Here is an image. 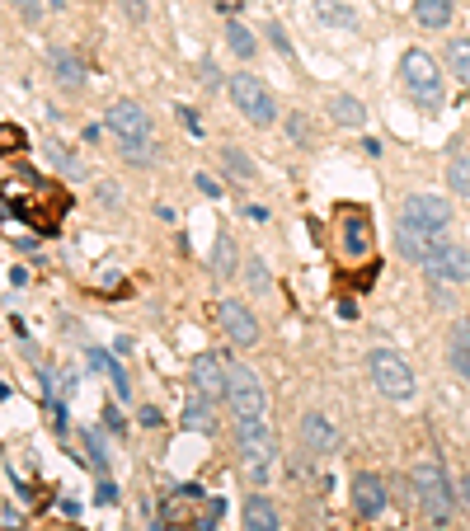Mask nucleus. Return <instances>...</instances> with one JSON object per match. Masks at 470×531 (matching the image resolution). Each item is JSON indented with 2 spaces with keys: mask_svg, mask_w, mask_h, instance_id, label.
<instances>
[{
  "mask_svg": "<svg viewBox=\"0 0 470 531\" xmlns=\"http://www.w3.org/2000/svg\"><path fill=\"white\" fill-rule=\"evenodd\" d=\"M104 127L118 137V146H123V156L132 160V165H146V160H151V151H156V146H151V113L141 109L137 99H118V104H109Z\"/></svg>",
  "mask_w": 470,
  "mask_h": 531,
  "instance_id": "nucleus-1",
  "label": "nucleus"
},
{
  "mask_svg": "<svg viewBox=\"0 0 470 531\" xmlns=\"http://www.w3.org/2000/svg\"><path fill=\"white\" fill-rule=\"evenodd\" d=\"M409 489H414V503H419L433 522H447V517H452L456 494H452V485H447V475H442L438 461H419V466L409 470Z\"/></svg>",
  "mask_w": 470,
  "mask_h": 531,
  "instance_id": "nucleus-2",
  "label": "nucleus"
},
{
  "mask_svg": "<svg viewBox=\"0 0 470 531\" xmlns=\"http://www.w3.org/2000/svg\"><path fill=\"white\" fill-rule=\"evenodd\" d=\"M367 372H372L376 391L386 395V400H395V405L414 400V391H419V381H414V367H409L400 353H391V348H372V353H367Z\"/></svg>",
  "mask_w": 470,
  "mask_h": 531,
  "instance_id": "nucleus-3",
  "label": "nucleus"
},
{
  "mask_svg": "<svg viewBox=\"0 0 470 531\" xmlns=\"http://www.w3.org/2000/svg\"><path fill=\"white\" fill-rule=\"evenodd\" d=\"M400 76H405V90L419 109H438L442 104V71L423 47H409L405 57H400Z\"/></svg>",
  "mask_w": 470,
  "mask_h": 531,
  "instance_id": "nucleus-4",
  "label": "nucleus"
},
{
  "mask_svg": "<svg viewBox=\"0 0 470 531\" xmlns=\"http://www.w3.org/2000/svg\"><path fill=\"white\" fill-rule=\"evenodd\" d=\"M226 405L235 409V419H264L268 414L264 381H259L254 367H245V362H226Z\"/></svg>",
  "mask_w": 470,
  "mask_h": 531,
  "instance_id": "nucleus-5",
  "label": "nucleus"
},
{
  "mask_svg": "<svg viewBox=\"0 0 470 531\" xmlns=\"http://www.w3.org/2000/svg\"><path fill=\"white\" fill-rule=\"evenodd\" d=\"M226 90H231L235 109L245 113V123H254V127H273V123H278V104H273V94L264 90V80H259V76H250V71H235Z\"/></svg>",
  "mask_w": 470,
  "mask_h": 531,
  "instance_id": "nucleus-6",
  "label": "nucleus"
},
{
  "mask_svg": "<svg viewBox=\"0 0 470 531\" xmlns=\"http://www.w3.org/2000/svg\"><path fill=\"white\" fill-rule=\"evenodd\" d=\"M235 442H240V456H245L250 475L264 480L268 466H273V456H278V442L268 433V423L264 419H235Z\"/></svg>",
  "mask_w": 470,
  "mask_h": 531,
  "instance_id": "nucleus-7",
  "label": "nucleus"
},
{
  "mask_svg": "<svg viewBox=\"0 0 470 531\" xmlns=\"http://www.w3.org/2000/svg\"><path fill=\"white\" fill-rule=\"evenodd\" d=\"M400 221H409V226H419V231H428V235H447V226H452V203L438 198V193H409L405 203H400Z\"/></svg>",
  "mask_w": 470,
  "mask_h": 531,
  "instance_id": "nucleus-8",
  "label": "nucleus"
},
{
  "mask_svg": "<svg viewBox=\"0 0 470 531\" xmlns=\"http://www.w3.org/2000/svg\"><path fill=\"white\" fill-rule=\"evenodd\" d=\"M217 315H221L226 339H231L235 348H254V344H259V320H254V311L245 306V301H221Z\"/></svg>",
  "mask_w": 470,
  "mask_h": 531,
  "instance_id": "nucleus-9",
  "label": "nucleus"
},
{
  "mask_svg": "<svg viewBox=\"0 0 470 531\" xmlns=\"http://www.w3.org/2000/svg\"><path fill=\"white\" fill-rule=\"evenodd\" d=\"M447 245V235H428V231H419V226H409V221H400L395 226V250L405 254L409 264H428V259H438V250Z\"/></svg>",
  "mask_w": 470,
  "mask_h": 531,
  "instance_id": "nucleus-10",
  "label": "nucleus"
},
{
  "mask_svg": "<svg viewBox=\"0 0 470 531\" xmlns=\"http://www.w3.org/2000/svg\"><path fill=\"white\" fill-rule=\"evenodd\" d=\"M188 381H193V391L203 400H221L226 395V367H221L217 353H198L188 362Z\"/></svg>",
  "mask_w": 470,
  "mask_h": 531,
  "instance_id": "nucleus-11",
  "label": "nucleus"
},
{
  "mask_svg": "<svg viewBox=\"0 0 470 531\" xmlns=\"http://www.w3.org/2000/svg\"><path fill=\"white\" fill-rule=\"evenodd\" d=\"M353 508H358V517L376 522V517L386 513V480L372 475V470H362L358 480H353Z\"/></svg>",
  "mask_w": 470,
  "mask_h": 531,
  "instance_id": "nucleus-12",
  "label": "nucleus"
},
{
  "mask_svg": "<svg viewBox=\"0 0 470 531\" xmlns=\"http://www.w3.org/2000/svg\"><path fill=\"white\" fill-rule=\"evenodd\" d=\"M301 442H306V452H315V456H334L339 452V428L329 423V414H306V419H301Z\"/></svg>",
  "mask_w": 470,
  "mask_h": 531,
  "instance_id": "nucleus-13",
  "label": "nucleus"
},
{
  "mask_svg": "<svg viewBox=\"0 0 470 531\" xmlns=\"http://www.w3.org/2000/svg\"><path fill=\"white\" fill-rule=\"evenodd\" d=\"M447 362H452V372L470 386V320H456V325H452V339H447Z\"/></svg>",
  "mask_w": 470,
  "mask_h": 531,
  "instance_id": "nucleus-14",
  "label": "nucleus"
},
{
  "mask_svg": "<svg viewBox=\"0 0 470 531\" xmlns=\"http://www.w3.org/2000/svg\"><path fill=\"white\" fill-rule=\"evenodd\" d=\"M245 531H282L278 508H273V503H268L264 494L245 499Z\"/></svg>",
  "mask_w": 470,
  "mask_h": 531,
  "instance_id": "nucleus-15",
  "label": "nucleus"
},
{
  "mask_svg": "<svg viewBox=\"0 0 470 531\" xmlns=\"http://www.w3.org/2000/svg\"><path fill=\"white\" fill-rule=\"evenodd\" d=\"M452 10H456V0H414V19H419L423 29H447Z\"/></svg>",
  "mask_w": 470,
  "mask_h": 531,
  "instance_id": "nucleus-16",
  "label": "nucleus"
},
{
  "mask_svg": "<svg viewBox=\"0 0 470 531\" xmlns=\"http://www.w3.org/2000/svg\"><path fill=\"white\" fill-rule=\"evenodd\" d=\"M329 118L339 127H367V109H362V99H353V94H334L329 99Z\"/></svg>",
  "mask_w": 470,
  "mask_h": 531,
  "instance_id": "nucleus-17",
  "label": "nucleus"
},
{
  "mask_svg": "<svg viewBox=\"0 0 470 531\" xmlns=\"http://www.w3.org/2000/svg\"><path fill=\"white\" fill-rule=\"evenodd\" d=\"M447 184H452L456 198H470V151H456L452 165H447Z\"/></svg>",
  "mask_w": 470,
  "mask_h": 531,
  "instance_id": "nucleus-18",
  "label": "nucleus"
},
{
  "mask_svg": "<svg viewBox=\"0 0 470 531\" xmlns=\"http://www.w3.org/2000/svg\"><path fill=\"white\" fill-rule=\"evenodd\" d=\"M447 66H452V76L461 80V85H470V38H452V47H447Z\"/></svg>",
  "mask_w": 470,
  "mask_h": 531,
  "instance_id": "nucleus-19",
  "label": "nucleus"
},
{
  "mask_svg": "<svg viewBox=\"0 0 470 531\" xmlns=\"http://www.w3.org/2000/svg\"><path fill=\"white\" fill-rule=\"evenodd\" d=\"M315 15L325 19V24H344V29L358 24V15H353L348 5H339V0H315Z\"/></svg>",
  "mask_w": 470,
  "mask_h": 531,
  "instance_id": "nucleus-20",
  "label": "nucleus"
},
{
  "mask_svg": "<svg viewBox=\"0 0 470 531\" xmlns=\"http://www.w3.org/2000/svg\"><path fill=\"white\" fill-rule=\"evenodd\" d=\"M52 71H57V85H80V62L71 57V52H52Z\"/></svg>",
  "mask_w": 470,
  "mask_h": 531,
  "instance_id": "nucleus-21",
  "label": "nucleus"
},
{
  "mask_svg": "<svg viewBox=\"0 0 470 531\" xmlns=\"http://www.w3.org/2000/svg\"><path fill=\"white\" fill-rule=\"evenodd\" d=\"M344 250H348V254H367V221H362V212H353V217H348Z\"/></svg>",
  "mask_w": 470,
  "mask_h": 531,
  "instance_id": "nucleus-22",
  "label": "nucleus"
},
{
  "mask_svg": "<svg viewBox=\"0 0 470 531\" xmlns=\"http://www.w3.org/2000/svg\"><path fill=\"white\" fill-rule=\"evenodd\" d=\"M226 38H231L235 57H254V47H259V43H254V33L245 29V24H226Z\"/></svg>",
  "mask_w": 470,
  "mask_h": 531,
  "instance_id": "nucleus-23",
  "label": "nucleus"
},
{
  "mask_svg": "<svg viewBox=\"0 0 470 531\" xmlns=\"http://www.w3.org/2000/svg\"><path fill=\"white\" fill-rule=\"evenodd\" d=\"M184 428H198V433H212V414H207L203 395H198V400H188V409H184Z\"/></svg>",
  "mask_w": 470,
  "mask_h": 531,
  "instance_id": "nucleus-24",
  "label": "nucleus"
},
{
  "mask_svg": "<svg viewBox=\"0 0 470 531\" xmlns=\"http://www.w3.org/2000/svg\"><path fill=\"white\" fill-rule=\"evenodd\" d=\"M235 268H240V264H235V240H231V235H221V240H217V273H221V278H235Z\"/></svg>",
  "mask_w": 470,
  "mask_h": 531,
  "instance_id": "nucleus-25",
  "label": "nucleus"
},
{
  "mask_svg": "<svg viewBox=\"0 0 470 531\" xmlns=\"http://www.w3.org/2000/svg\"><path fill=\"white\" fill-rule=\"evenodd\" d=\"M221 160H226V170L240 174V179H250V174H254V160H250V156H240L235 146H226V151H221Z\"/></svg>",
  "mask_w": 470,
  "mask_h": 531,
  "instance_id": "nucleus-26",
  "label": "nucleus"
},
{
  "mask_svg": "<svg viewBox=\"0 0 470 531\" xmlns=\"http://www.w3.org/2000/svg\"><path fill=\"white\" fill-rule=\"evenodd\" d=\"M250 282H254V287H259V292H264V287H268V268H264V259H250Z\"/></svg>",
  "mask_w": 470,
  "mask_h": 531,
  "instance_id": "nucleus-27",
  "label": "nucleus"
},
{
  "mask_svg": "<svg viewBox=\"0 0 470 531\" xmlns=\"http://www.w3.org/2000/svg\"><path fill=\"white\" fill-rule=\"evenodd\" d=\"M193 184L203 188L207 198H221V188H217V179H212V174H198V179H193Z\"/></svg>",
  "mask_w": 470,
  "mask_h": 531,
  "instance_id": "nucleus-28",
  "label": "nucleus"
},
{
  "mask_svg": "<svg viewBox=\"0 0 470 531\" xmlns=\"http://www.w3.org/2000/svg\"><path fill=\"white\" fill-rule=\"evenodd\" d=\"M19 10H24V15H38V5H33V0H15Z\"/></svg>",
  "mask_w": 470,
  "mask_h": 531,
  "instance_id": "nucleus-29",
  "label": "nucleus"
},
{
  "mask_svg": "<svg viewBox=\"0 0 470 531\" xmlns=\"http://www.w3.org/2000/svg\"><path fill=\"white\" fill-rule=\"evenodd\" d=\"M461 499H466V508H470V475L461 480Z\"/></svg>",
  "mask_w": 470,
  "mask_h": 531,
  "instance_id": "nucleus-30",
  "label": "nucleus"
},
{
  "mask_svg": "<svg viewBox=\"0 0 470 531\" xmlns=\"http://www.w3.org/2000/svg\"><path fill=\"white\" fill-rule=\"evenodd\" d=\"M156 531H174V527H156Z\"/></svg>",
  "mask_w": 470,
  "mask_h": 531,
  "instance_id": "nucleus-31",
  "label": "nucleus"
}]
</instances>
